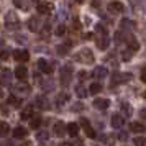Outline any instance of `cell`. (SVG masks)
I'll return each mask as SVG.
<instances>
[{
    "mask_svg": "<svg viewBox=\"0 0 146 146\" xmlns=\"http://www.w3.org/2000/svg\"><path fill=\"white\" fill-rule=\"evenodd\" d=\"M77 61L86 62V64H90V62H94V54L90 53V49L84 48V49H80L79 54H77Z\"/></svg>",
    "mask_w": 146,
    "mask_h": 146,
    "instance_id": "6da1fadb",
    "label": "cell"
},
{
    "mask_svg": "<svg viewBox=\"0 0 146 146\" xmlns=\"http://www.w3.org/2000/svg\"><path fill=\"white\" fill-rule=\"evenodd\" d=\"M71 77H72V66L71 64H66V66L61 69V82L62 84H69L71 82Z\"/></svg>",
    "mask_w": 146,
    "mask_h": 146,
    "instance_id": "7a4b0ae2",
    "label": "cell"
},
{
    "mask_svg": "<svg viewBox=\"0 0 146 146\" xmlns=\"http://www.w3.org/2000/svg\"><path fill=\"white\" fill-rule=\"evenodd\" d=\"M13 59L18 61V62H27L30 59V53H28L27 49H17L13 53Z\"/></svg>",
    "mask_w": 146,
    "mask_h": 146,
    "instance_id": "3957f363",
    "label": "cell"
},
{
    "mask_svg": "<svg viewBox=\"0 0 146 146\" xmlns=\"http://www.w3.org/2000/svg\"><path fill=\"white\" fill-rule=\"evenodd\" d=\"M53 3L51 2H40L38 3V13L41 15H46V13H51L53 12Z\"/></svg>",
    "mask_w": 146,
    "mask_h": 146,
    "instance_id": "277c9868",
    "label": "cell"
},
{
    "mask_svg": "<svg viewBox=\"0 0 146 146\" xmlns=\"http://www.w3.org/2000/svg\"><path fill=\"white\" fill-rule=\"evenodd\" d=\"M80 126L84 128V131H86V135L89 136V138H95V131H94V128L90 126V123H89V120H86V118H80Z\"/></svg>",
    "mask_w": 146,
    "mask_h": 146,
    "instance_id": "5b68a950",
    "label": "cell"
},
{
    "mask_svg": "<svg viewBox=\"0 0 146 146\" xmlns=\"http://www.w3.org/2000/svg\"><path fill=\"white\" fill-rule=\"evenodd\" d=\"M12 21H13V28H18V27H20V21H18V18H17L13 13H8L7 18H5V25H7L8 30H12Z\"/></svg>",
    "mask_w": 146,
    "mask_h": 146,
    "instance_id": "8992f818",
    "label": "cell"
},
{
    "mask_svg": "<svg viewBox=\"0 0 146 146\" xmlns=\"http://www.w3.org/2000/svg\"><path fill=\"white\" fill-rule=\"evenodd\" d=\"M107 76H108V69H107L105 66H99V67L94 69V77H95V79H104Z\"/></svg>",
    "mask_w": 146,
    "mask_h": 146,
    "instance_id": "52a82bcc",
    "label": "cell"
},
{
    "mask_svg": "<svg viewBox=\"0 0 146 146\" xmlns=\"http://www.w3.org/2000/svg\"><path fill=\"white\" fill-rule=\"evenodd\" d=\"M131 79V74H128V72H123V74H113V84L117 82V84H121V82H126V80H130Z\"/></svg>",
    "mask_w": 146,
    "mask_h": 146,
    "instance_id": "ba28073f",
    "label": "cell"
},
{
    "mask_svg": "<svg viewBox=\"0 0 146 146\" xmlns=\"http://www.w3.org/2000/svg\"><path fill=\"white\" fill-rule=\"evenodd\" d=\"M36 64H38V67H40L44 74H51V72H53V66H51V64H48V61L38 59V62H36Z\"/></svg>",
    "mask_w": 146,
    "mask_h": 146,
    "instance_id": "9c48e42d",
    "label": "cell"
},
{
    "mask_svg": "<svg viewBox=\"0 0 146 146\" xmlns=\"http://www.w3.org/2000/svg\"><path fill=\"white\" fill-rule=\"evenodd\" d=\"M27 74H28V71H27L25 66H17V69H15V77H17L18 80L27 79Z\"/></svg>",
    "mask_w": 146,
    "mask_h": 146,
    "instance_id": "30bf717a",
    "label": "cell"
},
{
    "mask_svg": "<svg viewBox=\"0 0 146 146\" xmlns=\"http://www.w3.org/2000/svg\"><path fill=\"white\" fill-rule=\"evenodd\" d=\"M108 105H110V100L108 99H97L94 102V107L99 108V110H105V108H108Z\"/></svg>",
    "mask_w": 146,
    "mask_h": 146,
    "instance_id": "8fae6325",
    "label": "cell"
},
{
    "mask_svg": "<svg viewBox=\"0 0 146 146\" xmlns=\"http://www.w3.org/2000/svg\"><path fill=\"white\" fill-rule=\"evenodd\" d=\"M66 128L67 126H64L62 121H56V123H54V135H56V136H64Z\"/></svg>",
    "mask_w": 146,
    "mask_h": 146,
    "instance_id": "7c38bea8",
    "label": "cell"
},
{
    "mask_svg": "<svg viewBox=\"0 0 146 146\" xmlns=\"http://www.w3.org/2000/svg\"><path fill=\"white\" fill-rule=\"evenodd\" d=\"M108 12H112V13H121L123 12V5L120 2H112V3H108Z\"/></svg>",
    "mask_w": 146,
    "mask_h": 146,
    "instance_id": "4fadbf2b",
    "label": "cell"
},
{
    "mask_svg": "<svg viewBox=\"0 0 146 146\" xmlns=\"http://www.w3.org/2000/svg\"><path fill=\"white\" fill-rule=\"evenodd\" d=\"M123 121H125V120H123L121 115H117V113H115V115L112 117V126L113 128H120V126H123Z\"/></svg>",
    "mask_w": 146,
    "mask_h": 146,
    "instance_id": "5bb4252c",
    "label": "cell"
},
{
    "mask_svg": "<svg viewBox=\"0 0 146 146\" xmlns=\"http://www.w3.org/2000/svg\"><path fill=\"white\" fill-rule=\"evenodd\" d=\"M31 117H33V107L31 105L25 107V108L21 110V120H30Z\"/></svg>",
    "mask_w": 146,
    "mask_h": 146,
    "instance_id": "9a60e30c",
    "label": "cell"
},
{
    "mask_svg": "<svg viewBox=\"0 0 146 146\" xmlns=\"http://www.w3.org/2000/svg\"><path fill=\"white\" fill-rule=\"evenodd\" d=\"M130 130H131V131H135V133H143L146 128H145V125H143V123L133 121V123H130Z\"/></svg>",
    "mask_w": 146,
    "mask_h": 146,
    "instance_id": "2e32d148",
    "label": "cell"
},
{
    "mask_svg": "<svg viewBox=\"0 0 146 146\" xmlns=\"http://www.w3.org/2000/svg\"><path fill=\"white\" fill-rule=\"evenodd\" d=\"M79 125H77V123H69V125H67V133H69V135H71V136H77V135H79Z\"/></svg>",
    "mask_w": 146,
    "mask_h": 146,
    "instance_id": "e0dca14e",
    "label": "cell"
},
{
    "mask_svg": "<svg viewBox=\"0 0 146 146\" xmlns=\"http://www.w3.org/2000/svg\"><path fill=\"white\" fill-rule=\"evenodd\" d=\"M97 46L100 49H107V46H108V36L107 35H102L99 40H97Z\"/></svg>",
    "mask_w": 146,
    "mask_h": 146,
    "instance_id": "ac0fdd59",
    "label": "cell"
},
{
    "mask_svg": "<svg viewBox=\"0 0 146 146\" xmlns=\"http://www.w3.org/2000/svg\"><path fill=\"white\" fill-rule=\"evenodd\" d=\"M27 133H28V130H25L23 126H17V128L13 130V136L15 138H25Z\"/></svg>",
    "mask_w": 146,
    "mask_h": 146,
    "instance_id": "d6986e66",
    "label": "cell"
},
{
    "mask_svg": "<svg viewBox=\"0 0 146 146\" xmlns=\"http://www.w3.org/2000/svg\"><path fill=\"white\" fill-rule=\"evenodd\" d=\"M40 125H41V117L40 115H33V117H31V121H30V126H31L33 130H38Z\"/></svg>",
    "mask_w": 146,
    "mask_h": 146,
    "instance_id": "ffe728a7",
    "label": "cell"
},
{
    "mask_svg": "<svg viewBox=\"0 0 146 146\" xmlns=\"http://www.w3.org/2000/svg\"><path fill=\"white\" fill-rule=\"evenodd\" d=\"M28 28H30V30H31V31H38V30H40V21L36 20V18H30V20H28Z\"/></svg>",
    "mask_w": 146,
    "mask_h": 146,
    "instance_id": "44dd1931",
    "label": "cell"
},
{
    "mask_svg": "<svg viewBox=\"0 0 146 146\" xmlns=\"http://www.w3.org/2000/svg\"><path fill=\"white\" fill-rule=\"evenodd\" d=\"M87 94H89V89H86L84 86H77L76 87V95H77V97L84 99V97H87Z\"/></svg>",
    "mask_w": 146,
    "mask_h": 146,
    "instance_id": "7402d4cb",
    "label": "cell"
},
{
    "mask_svg": "<svg viewBox=\"0 0 146 146\" xmlns=\"http://www.w3.org/2000/svg\"><path fill=\"white\" fill-rule=\"evenodd\" d=\"M36 104H38V107H40V108H43V110L49 108V105H48V100L44 99L43 95H38V97H36Z\"/></svg>",
    "mask_w": 146,
    "mask_h": 146,
    "instance_id": "603a6c76",
    "label": "cell"
},
{
    "mask_svg": "<svg viewBox=\"0 0 146 146\" xmlns=\"http://www.w3.org/2000/svg\"><path fill=\"white\" fill-rule=\"evenodd\" d=\"M8 133H10V126H8V123L0 121V136H7Z\"/></svg>",
    "mask_w": 146,
    "mask_h": 146,
    "instance_id": "cb8c5ba5",
    "label": "cell"
},
{
    "mask_svg": "<svg viewBox=\"0 0 146 146\" xmlns=\"http://www.w3.org/2000/svg\"><path fill=\"white\" fill-rule=\"evenodd\" d=\"M100 90H102V86H100L99 82H94V84H90V87H89V94H92V95L99 94Z\"/></svg>",
    "mask_w": 146,
    "mask_h": 146,
    "instance_id": "d4e9b609",
    "label": "cell"
},
{
    "mask_svg": "<svg viewBox=\"0 0 146 146\" xmlns=\"http://www.w3.org/2000/svg\"><path fill=\"white\" fill-rule=\"evenodd\" d=\"M126 43H128V46H130V49H131V51H136V49H138V43H136V40H135V38H133V36H128V38H126Z\"/></svg>",
    "mask_w": 146,
    "mask_h": 146,
    "instance_id": "484cf974",
    "label": "cell"
},
{
    "mask_svg": "<svg viewBox=\"0 0 146 146\" xmlns=\"http://www.w3.org/2000/svg\"><path fill=\"white\" fill-rule=\"evenodd\" d=\"M7 102H8V105L15 107V108H17V107H20V104H21V100H20V99H17L15 95H10V97L7 99Z\"/></svg>",
    "mask_w": 146,
    "mask_h": 146,
    "instance_id": "4316f807",
    "label": "cell"
},
{
    "mask_svg": "<svg viewBox=\"0 0 146 146\" xmlns=\"http://www.w3.org/2000/svg\"><path fill=\"white\" fill-rule=\"evenodd\" d=\"M121 110H123V113H125L126 117H130V115H131V107L128 105V104H126V102H123V104H121Z\"/></svg>",
    "mask_w": 146,
    "mask_h": 146,
    "instance_id": "83f0119b",
    "label": "cell"
},
{
    "mask_svg": "<svg viewBox=\"0 0 146 146\" xmlns=\"http://www.w3.org/2000/svg\"><path fill=\"white\" fill-rule=\"evenodd\" d=\"M67 100H69V94H59V95H58V100H56V102H58V104H64V102H67Z\"/></svg>",
    "mask_w": 146,
    "mask_h": 146,
    "instance_id": "f1b7e54d",
    "label": "cell"
},
{
    "mask_svg": "<svg viewBox=\"0 0 146 146\" xmlns=\"http://www.w3.org/2000/svg\"><path fill=\"white\" fill-rule=\"evenodd\" d=\"M51 89H54V84L53 80H48V82H43V90H51Z\"/></svg>",
    "mask_w": 146,
    "mask_h": 146,
    "instance_id": "f546056e",
    "label": "cell"
},
{
    "mask_svg": "<svg viewBox=\"0 0 146 146\" xmlns=\"http://www.w3.org/2000/svg\"><path fill=\"white\" fill-rule=\"evenodd\" d=\"M131 56H133L131 49H126V51H123V54H121L123 61H130V59H131Z\"/></svg>",
    "mask_w": 146,
    "mask_h": 146,
    "instance_id": "4dcf8cb0",
    "label": "cell"
},
{
    "mask_svg": "<svg viewBox=\"0 0 146 146\" xmlns=\"http://www.w3.org/2000/svg\"><path fill=\"white\" fill-rule=\"evenodd\" d=\"M64 33H66V27H64V25H58V28H56V35H58V36H62Z\"/></svg>",
    "mask_w": 146,
    "mask_h": 146,
    "instance_id": "1f68e13d",
    "label": "cell"
},
{
    "mask_svg": "<svg viewBox=\"0 0 146 146\" xmlns=\"http://www.w3.org/2000/svg\"><path fill=\"white\" fill-rule=\"evenodd\" d=\"M69 46H71V43H67V44H61V46H58V49H59L61 54H66L67 49H69Z\"/></svg>",
    "mask_w": 146,
    "mask_h": 146,
    "instance_id": "d6a6232c",
    "label": "cell"
},
{
    "mask_svg": "<svg viewBox=\"0 0 146 146\" xmlns=\"http://www.w3.org/2000/svg\"><path fill=\"white\" fill-rule=\"evenodd\" d=\"M135 146H146V138H136L135 139Z\"/></svg>",
    "mask_w": 146,
    "mask_h": 146,
    "instance_id": "836d02e7",
    "label": "cell"
},
{
    "mask_svg": "<svg viewBox=\"0 0 146 146\" xmlns=\"http://www.w3.org/2000/svg\"><path fill=\"white\" fill-rule=\"evenodd\" d=\"M17 89H18L20 92H30V86H28V84H20Z\"/></svg>",
    "mask_w": 146,
    "mask_h": 146,
    "instance_id": "e575fe53",
    "label": "cell"
},
{
    "mask_svg": "<svg viewBox=\"0 0 146 146\" xmlns=\"http://www.w3.org/2000/svg\"><path fill=\"white\" fill-rule=\"evenodd\" d=\"M8 58H10V53H8L7 49H3V51H0V59H2V61L8 59Z\"/></svg>",
    "mask_w": 146,
    "mask_h": 146,
    "instance_id": "d590c367",
    "label": "cell"
},
{
    "mask_svg": "<svg viewBox=\"0 0 146 146\" xmlns=\"http://www.w3.org/2000/svg\"><path fill=\"white\" fill-rule=\"evenodd\" d=\"M36 138H38V141H46V139H48V133L46 131H41Z\"/></svg>",
    "mask_w": 146,
    "mask_h": 146,
    "instance_id": "8d00e7d4",
    "label": "cell"
},
{
    "mask_svg": "<svg viewBox=\"0 0 146 146\" xmlns=\"http://www.w3.org/2000/svg\"><path fill=\"white\" fill-rule=\"evenodd\" d=\"M133 25H135V23H133V21H130V20H123V21H121V27H123V28L133 27Z\"/></svg>",
    "mask_w": 146,
    "mask_h": 146,
    "instance_id": "74e56055",
    "label": "cell"
},
{
    "mask_svg": "<svg viewBox=\"0 0 146 146\" xmlns=\"http://www.w3.org/2000/svg\"><path fill=\"white\" fill-rule=\"evenodd\" d=\"M141 80L146 84V66H143V69H141Z\"/></svg>",
    "mask_w": 146,
    "mask_h": 146,
    "instance_id": "f35d334b",
    "label": "cell"
},
{
    "mask_svg": "<svg viewBox=\"0 0 146 146\" xmlns=\"http://www.w3.org/2000/svg\"><path fill=\"white\" fill-rule=\"evenodd\" d=\"M86 76H87V74L84 72V71H80V72H79V79H80V80H84V79H86Z\"/></svg>",
    "mask_w": 146,
    "mask_h": 146,
    "instance_id": "ab89813d",
    "label": "cell"
},
{
    "mask_svg": "<svg viewBox=\"0 0 146 146\" xmlns=\"http://www.w3.org/2000/svg\"><path fill=\"white\" fill-rule=\"evenodd\" d=\"M139 115H141V118L146 121V110H141V112H139Z\"/></svg>",
    "mask_w": 146,
    "mask_h": 146,
    "instance_id": "60d3db41",
    "label": "cell"
},
{
    "mask_svg": "<svg viewBox=\"0 0 146 146\" xmlns=\"http://www.w3.org/2000/svg\"><path fill=\"white\" fill-rule=\"evenodd\" d=\"M120 139H121V141H125L126 139V133H120V136H118Z\"/></svg>",
    "mask_w": 146,
    "mask_h": 146,
    "instance_id": "b9f144b4",
    "label": "cell"
},
{
    "mask_svg": "<svg viewBox=\"0 0 146 146\" xmlns=\"http://www.w3.org/2000/svg\"><path fill=\"white\" fill-rule=\"evenodd\" d=\"M21 146H30V141H25V143H23Z\"/></svg>",
    "mask_w": 146,
    "mask_h": 146,
    "instance_id": "7bdbcfd3",
    "label": "cell"
},
{
    "mask_svg": "<svg viewBox=\"0 0 146 146\" xmlns=\"http://www.w3.org/2000/svg\"><path fill=\"white\" fill-rule=\"evenodd\" d=\"M61 146H72V145H71V143H62Z\"/></svg>",
    "mask_w": 146,
    "mask_h": 146,
    "instance_id": "ee69618b",
    "label": "cell"
},
{
    "mask_svg": "<svg viewBox=\"0 0 146 146\" xmlns=\"http://www.w3.org/2000/svg\"><path fill=\"white\" fill-rule=\"evenodd\" d=\"M2 95H3V94H2V90H0V97H2Z\"/></svg>",
    "mask_w": 146,
    "mask_h": 146,
    "instance_id": "f6af8a7d",
    "label": "cell"
},
{
    "mask_svg": "<svg viewBox=\"0 0 146 146\" xmlns=\"http://www.w3.org/2000/svg\"><path fill=\"white\" fill-rule=\"evenodd\" d=\"M77 2H84V0H77Z\"/></svg>",
    "mask_w": 146,
    "mask_h": 146,
    "instance_id": "bcb514c9",
    "label": "cell"
},
{
    "mask_svg": "<svg viewBox=\"0 0 146 146\" xmlns=\"http://www.w3.org/2000/svg\"><path fill=\"white\" fill-rule=\"evenodd\" d=\"M0 146H2V145H0Z\"/></svg>",
    "mask_w": 146,
    "mask_h": 146,
    "instance_id": "7dc6e473",
    "label": "cell"
}]
</instances>
